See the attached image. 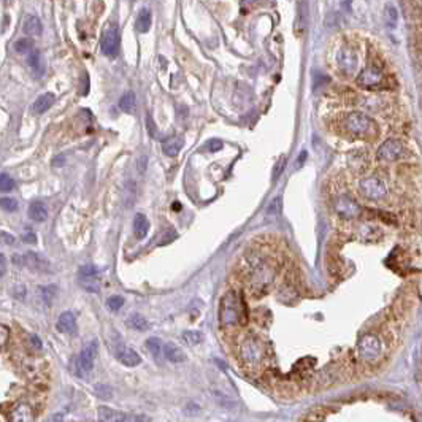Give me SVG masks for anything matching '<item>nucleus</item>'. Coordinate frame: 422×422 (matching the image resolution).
<instances>
[{
    "label": "nucleus",
    "instance_id": "nucleus-1",
    "mask_svg": "<svg viewBox=\"0 0 422 422\" xmlns=\"http://www.w3.org/2000/svg\"><path fill=\"white\" fill-rule=\"evenodd\" d=\"M246 322V306L235 290L227 292L219 303V324L224 329H232Z\"/></svg>",
    "mask_w": 422,
    "mask_h": 422
},
{
    "label": "nucleus",
    "instance_id": "nucleus-2",
    "mask_svg": "<svg viewBox=\"0 0 422 422\" xmlns=\"http://www.w3.org/2000/svg\"><path fill=\"white\" fill-rule=\"evenodd\" d=\"M343 127L349 135L362 140H375L379 135L378 124L361 111L349 113L343 121Z\"/></svg>",
    "mask_w": 422,
    "mask_h": 422
},
{
    "label": "nucleus",
    "instance_id": "nucleus-3",
    "mask_svg": "<svg viewBox=\"0 0 422 422\" xmlns=\"http://www.w3.org/2000/svg\"><path fill=\"white\" fill-rule=\"evenodd\" d=\"M238 354L241 362L248 368H257L265 362L267 346L261 338L256 335H248L240 342Z\"/></svg>",
    "mask_w": 422,
    "mask_h": 422
},
{
    "label": "nucleus",
    "instance_id": "nucleus-4",
    "mask_svg": "<svg viewBox=\"0 0 422 422\" xmlns=\"http://www.w3.org/2000/svg\"><path fill=\"white\" fill-rule=\"evenodd\" d=\"M95 357H97V340L91 342L89 345H86L83 348V351L79 352L78 359L75 362V373L79 378H88L91 375V371L94 368L95 364Z\"/></svg>",
    "mask_w": 422,
    "mask_h": 422
},
{
    "label": "nucleus",
    "instance_id": "nucleus-5",
    "mask_svg": "<svg viewBox=\"0 0 422 422\" xmlns=\"http://www.w3.org/2000/svg\"><path fill=\"white\" fill-rule=\"evenodd\" d=\"M361 194L368 200H383L387 196V186L379 176H365L359 183Z\"/></svg>",
    "mask_w": 422,
    "mask_h": 422
},
{
    "label": "nucleus",
    "instance_id": "nucleus-6",
    "mask_svg": "<svg viewBox=\"0 0 422 422\" xmlns=\"http://www.w3.org/2000/svg\"><path fill=\"white\" fill-rule=\"evenodd\" d=\"M381 351H383V345L376 335L365 333L359 338V342H357V352H359V355L365 361H376L381 355Z\"/></svg>",
    "mask_w": 422,
    "mask_h": 422
},
{
    "label": "nucleus",
    "instance_id": "nucleus-7",
    "mask_svg": "<svg viewBox=\"0 0 422 422\" xmlns=\"http://www.w3.org/2000/svg\"><path fill=\"white\" fill-rule=\"evenodd\" d=\"M119 29L115 23H110L108 27L103 30L102 38H100V50L108 57H116L119 53Z\"/></svg>",
    "mask_w": 422,
    "mask_h": 422
},
{
    "label": "nucleus",
    "instance_id": "nucleus-8",
    "mask_svg": "<svg viewBox=\"0 0 422 422\" xmlns=\"http://www.w3.org/2000/svg\"><path fill=\"white\" fill-rule=\"evenodd\" d=\"M338 69L345 76H351L357 70V64H359V54H357L355 48L346 45L336 54Z\"/></svg>",
    "mask_w": 422,
    "mask_h": 422
},
{
    "label": "nucleus",
    "instance_id": "nucleus-9",
    "mask_svg": "<svg viewBox=\"0 0 422 422\" xmlns=\"http://www.w3.org/2000/svg\"><path fill=\"white\" fill-rule=\"evenodd\" d=\"M405 154V148L400 140L397 138H389L386 140L376 151V159L379 162H395L402 159Z\"/></svg>",
    "mask_w": 422,
    "mask_h": 422
},
{
    "label": "nucleus",
    "instance_id": "nucleus-10",
    "mask_svg": "<svg viewBox=\"0 0 422 422\" xmlns=\"http://www.w3.org/2000/svg\"><path fill=\"white\" fill-rule=\"evenodd\" d=\"M78 280H79V286L83 287L85 290L91 292V294H97V292H100L99 270H97L95 267H92V265L81 267Z\"/></svg>",
    "mask_w": 422,
    "mask_h": 422
},
{
    "label": "nucleus",
    "instance_id": "nucleus-11",
    "mask_svg": "<svg viewBox=\"0 0 422 422\" xmlns=\"http://www.w3.org/2000/svg\"><path fill=\"white\" fill-rule=\"evenodd\" d=\"M384 78L383 75V69L379 67H375V66H370L365 67L359 76H357L355 79V83L359 88H364V89H373V88H378L379 83H381V79Z\"/></svg>",
    "mask_w": 422,
    "mask_h": 422
},
{
    "label": "nucleus",
    "instance_id": "nucleus-12",
    "mask_svg": "<svg viewBox=\"0 0 422 422\" xmlns=\"http://www.w3.org/2000/svg\"><path fill=\"white\" fill-rule=\"evenodd\" d=\"M335 211L346 219H354L359 216L361 213V206L354 199H351L349 196H340L335 200Z\"/></svg>",
    "mask_w": 422,
    "mask_h": 422
},
{
    "label": "nucleus",
    "instance_id": "nucleus-13",
    "mask_svg": "<svg viewBox=\"0 0 422 422\" xmlns=\"http://www.w3.org/2000/svg\"><path fill=\"white\" fill-rule=\"evenodd\" d=\"M23 264L30 268L32 271H38V273H48L51 271V264L46 261V259L34 251H27L23 256Z\"/></svg>",
    "mask_w": 422,
    "mask_h": 422
},
{
    "label": "nucleus",
    "instance_id": "nucleus-14",
    "mask_svg": "<svg viewBox=\"0 0 422 422\" xmlns=\"http://www.w3.org/2000/svg\"><path fill=\"white\" fill-rule=\"evenodd\" d=\"M115 354H116V359L125 367H137L143 361L141 355L137 351H134L132 348H129V346H122V345L116 346Z\"/></svg>",
    "mask_w": 422,
    "mask_h": 422
},
{
    "label": "nucleus",
    "instance_id": "nucleus-15",
    "mask_svg": "<svg viewBox=\"0 0 422 422\" xmlns=\"http://www.w3.org/2000/svg\"><path fill=\"white\" fill-rule=\"evenodd\" d=\"M11 422H34V410L27 403H18L11 411Z\"/></svg>",
    "mask_w": 422,
    "mask_h": 422
},
{
    "label": "nucleus",
    "instance_id": "nucleus-16",
    "mask_svg": "<svg viewBox=\"0 0 422 422\" xmlns=\"http://www.w3.org/2000/svg\"><path fill=\"white\" fill-rule=\"evenodd\" d=\"M308 24V7L305 2H300L297 7V14H296V24H294V32L297 37H302L306 30Z\"/></svg>",
    "mask_w": 422,
    "mask_h": 422
},
{
    "label": "nucleus",
    "instance_id": "nucleus-17",
    "mask_svg": "<svg viewBox=\"0 0 422 422\" xmlns=\"http://www.w3.org/2000/svg\"><path fill=\"white\" fill-rule=\"evenodd\" d=\"M125 416L127 414L118 410H113L110 407H99V410H97V419H99V422H122Z\"/></svg>",
    "mask_w": 422,
    "mask_h": 422
},
{
    "label": "nucleus",
    "instance_id": "nucleus-18",
    "mask_svg": "<svg viewBox=\"0 0 422 422\" xmlns=\"http://www.w3.org/2000/svg\"><path fill=\"white\" fill-rule=\"evenodd\" d=\"M184 146V140L181 137H170L162 143V151L168 157H176Z\"/></svg>",
    "mask_w": 422,
    "mask_h": 422
},
{
    "label": "nucleus",
    "instance_id": "nucleus-19",
    "mask_svg": "<svg viewBox=\"0 0 422 422\" xmlns=\"http://www.w3.org/2000/svg\"><path fill=\"white\" fill-rule=\"evenodd\" d=\"M164 355H165V359L172 364H183L186 361L184 351L180 346H176L175 343L164 345Z\"/></svg>",
    "mask_w": 422,
    "mask_h": 422
},
{
    "label": "nucleus",
    "instance_id": "nucleus-20",
    "mask_svg": "<svg viewBox=\"0 0 422 422\" xmlns=\"http://www.w3.org/2000/svg\"><path fill=\"white\" fill-rule=\"evenodd\" d=\"M56 327L59 332L62 333H73L75 329H76V321H75V316L70 313V311H64L59 319H57V324Z\"/></svg>",
    "mask_w": 422,
    "mask_h": 422
},
{
    "label": "nucleus",
    "instance_id": "nucleus-21",
    "mask_svg": "<svg viewBox=\"0 0 422 422\" xmlns=\"http://www.w3.org/2000/svg\"><path fill=\"white\" fill-rule=\"evenodd\" d=\"M56 102V95L53 92H45L41 94L38 99L35 100L34 103V111L37 113V115H43V113H46L48 110H50Z\"/></svg>",
    "mask_w": 422,
    "mask_h": 422
},
{
    "label": "nucleus",
    "instance_id": "nucleus-22",
    "mask_svg": "<svg viewBox=\"0 0 422 422\" xmlns=\"http://www.w3.org/2000/svg\"><path fill=\"white\" fill-rule=\"evenodd\" d=\"M23 30H24L26 35L38 37V35H41V32H43V24L37 16H27L26 21H24V26H23Z\"/></svg>",
    "mask_w": 422,
    "mask_h": 422
},
{
    "label": "nucleus",
    "instance_id": "nucleus-23",
    "mask_svg": "<svg viewBox=\"0 0 422 422\" xmlns=\"http://www.w3.org/2000/svg\"><path fill=\"white\" fill-rule=\"evenodd\" d=\"M134 232H135V237L138 240H143L146 235L150 232V221L146 218L143 213H138L135 215V219H134Z\"/></svg>",
    "mask_w": 422,
    "mask_h": 422
},
{
    "label": "nucleus",
    "instance_id": "nucleus-24",
    "mask_svg": "<svg viewBox=\"0 0 422 422\" xmlns=\"http://www.w3.org/2000/svg\"><path fill=\"white\" fill-rule=\"evenodd\" d=\"M29 218L35 222H43L48 219V208L41 202H34L29 206Z\"/></svg>",
    "mask_w": 422,
    "mask_h": 422
},
{
    "label": "nucleus",
    "instance_id": "nucleus-25",
    "mask_svg": "<svg viewBox=\"0 0 422 422\" xmlns=\"http://www.w3.org/2000/svg\"><path fill=\"white\" fill-rule=\"evenodd\" d=\"M151 23H153L151 11H150L148 8L140 10L138 18H137V30L141 32V34H146V32H148V30L151 29Z\"/></svg>",
    "mask_w": 422,
    "mask_h": 422
},
{
    "label": "nucleus",
    "instance_id": "nucleus-26",
    "mask_svg": "<svg viewBox=\"0 0 422 422\" xmlns=\"http://www.w3.org/2000/svg\"><path fill=\"white\" fill-rule=\"evenodd\" d=\"M119 108L124 111V113H129V115H132L137 108V97L132 91L125 92L121 99H119Z\"/></svg>",
    "mask_w": 422,
    "mask_h": 422
},
{
    "label": "nucleus",
    "instance_id": "nucleus-27",
    "mask_svg": "<svg viewBox=\"0 0 422 422\" xmlns=\"http://www.w3.org/2000/svg\"><path fill=\"white\" fill-rule=\"evenodd\" d=\"M146 348H148L150 354L154 357L156 361H160L162 354H164V343H162L160 338H156V336H151L146 340Z\"/></svg>",
    "mask_w": 422,
    "mask_h": 422
},
{
    "label": "nucleus",
    "instance_id": "nucleus-28",
    "mask_svg": "<svg viewBox=\"0 0 422 422\" xmlns=\"http://www.w3.org/2000/svg\"><path fill=\"white\" fill-rule=\"evenodd\" d=\"M35 50V43L32 38L29 37H24L21 40H18L14 43V51L18 53V54H24V56H29L32 51Z\"/></svg>",
    "mask_w": 422,
    "mask_h": 422
},
{
    "label": "nucleus",
    "instance_id": "nucleus-29",
    "mask_svg": "<svg viewBox=\"0 0 422 422\" xmlns=\"http://www.w3.org/2000/svg\"><path fill=\"white\" fill-rule=\"evenodd\" d=\"M127 326L134 330H146L148 329V321H146L141 314L134 313L127 318Z\"/></svg>",
    "mask_w": 422,
    "mask_h": 422
},
{
    "label": "nucleus",
    "instance_id": "nucleus-30",
    "mask_svg": "<svg viewBox=\"0 0 422 422\" xmlns=\"http://www.w3.org/2000/svg\"><path fill=\"white\" fill-rule=\"evenodd\" d=\"M183 340H184V343L189 345V346H197V345L202 343L203 336L199 330H186L183 333Z\"/></svg>",
    "mask_w": 422,
    "mask_h": 422
},
{
    "label": "nucleus",
    "instance_id": "nucleus-31",
    "mask_svg": "<svg viewBox=\"0 0 422 422\" xmlns=\"http://www.w3.org/2000/svg\"><path fill=\"white\" fill-rule=\"evenodd\" d=\"M27 62H29L30 69L34 70L35 73H41L43 72V69H41V57H40V53L37 50H34L27 56Z\"/></svg>",
    "mask_w": 422,
    "mask_h": 422
},
{
    "label": "nucleus",
    "instance_id": "nucleus-32",
    "mask_svg": "<svg viewBox=\"0 0 422 422\" xmlns=\"http://www.w3.org/2000/svg\"><path fill=\"white\" fill-rule=\"evenodd\" d=\"M384 14H386L387 26H389V27H395V26H397V19H398V11H397V8H395L394 5H386Z\"/></svg>",
    "mask_w": 422,
    "mask_h": 422
},
{
    "label": "nucleus",
    "instance_id": "nucleus-33",
    "mask_svg": "<svg viewBox=\"0 0 422 422\" xmlns=\"http://www.w3.org/2000/svg\"><path fill=\"white\" fill-rule=\"evenodd\" d=\"M14 189V180L7 175V173H0V192H10Z\"/></svg>",
    "mask_w": 422,
    "mask_h": 422
},
{
    "label": "nucleus",
    "instance_id": "nucleus-34",
    "mask_svg": "<svg viewBox=\"0 0 422 422\" xmlns=\"http://www.w3.org/2000/svg\"><path fill=\"white\" fill-rule=\"evenodd\" d=\"M122 306H124V299L121 296H113V297H110L107 300V308H108L110 311H113V313L119 311Z\"/></svg>",
    "mask_w": 422,
    "mask_h": 422
},
{
    "label": "nucleus",
    "instance_id": "nucleus-35",
    "mask_svg": "<svg viewBox=\"0 0 422 422\" xmlns=\"http://www.w3.org/2000/svg\"><path fill=\"white\" fill-rule=\"evenodd\" d=\"M267 216H278L281 213V197H275L267 206Z\"/></svg>",
    "mask_w": 422,
    "mask_h": 422
},
{
    "label": "nucleus",
    "instance_id": "nucleus-36",
    "mask_svg": "<svg viewBox=\"0 0 422 422\" xmlns=\"http://www.w3.org/2000/svg\"><path fill=\"white\" fill-rule=\"evenodd\" d=\"M0 208L8 211V213H13V211L18 209V202L11 197H2L0 199Z\"/></svg>",
    "mask_w": 422,
    "mask_h": 422
},
{
    "label": "nucleus",
    "instance_id": "nucleus-37",
    "mask_svg": "<svg viewBox=\"0 0 422 422\" xmlns=\"http://www.w3.org/2000/svg\"><path fill=\"white\" fill-rule=\"evenodd\" d=\"M398 83H397V79H395L394 75H384V78L381 79V83H379L378 88H381V89H395Z\"/></svg>",
    "mask_w": 422,
    "mask_h": 422
},
{
    "label": "nucleus",
    "instance_id": "nucleus-38",
    "mask_svg": "<svg viewBox=\"0 0 422 422\" xmlns=\"http://www.w3.org/2000/svg\"><path fill=\"white\" fill-rule=\"evenodd\" d=\"M38 299L43 302V305H50L51 299H53L51 289L50 287H38Z\"/></svg>",
    "mask_w": 422,
    "mask_h": 422
},
{
    "label": "nucleus",
    "instance_id": "nucleus-39",
    "mask_svg": "<svg viewBox=\"0 0 422 422\" xmlns=\"http://www.w3.org/2000/svg\"><path fill=\"white\" fill-rule=\"evenodd\" d=\"M205 148H206V151H209V153H218V151L222 150V141L218 140V138H213V140H209V141L205 144Z\"/></svg>",
    "mask_w": 422,
    "mask_h": 422
},
{
    "label": "nucleus",
    "instance_id": "nucleus-40",
    "mask_svg": "<svg viewBox=\"0 0 422 422\" xmlns=\"http://www.w3.org/2000/svg\"><path fill=\"white\" fill-rule=\"evenodd\" d=\"M10 340V329L4 324H0V348H4Z\"/></svg>",
    "mask_w": 422,
    "mask_h": 422
},
{
    "label": "nucleus",
    "instance_id": "nucleus-41",
    "mask_svg": "<svg viewBox=\"0 0 422 422\" xmlns=\"http://www.w3.org/2000/svg\"><path fill=\"white\" fill-rule=\"evenodd\" d=\"M95 392L99 394L102 398H110L113 395V391H111V387L107 386V384H100V386H97L95 387Z\"/></svg>",
    "mask_w": 422,
    "mask_h": 422
},
{
    "label": "nucleus",
    "instance_id": "nucleus-42",
    "mask_svg": "<svg viewBox=\"0 0 422 422\" xmlns=\"http://www.w3.org/2000/svg\"><path fill=\"white\" fill-rule=\"evenodd\" d=\"M284 167H286V157H281V159L278 160L277 167H275V170H273V180H278L280 175H281L283 170H284Z\"/></svg>",
    "mask_w": 422,
    "mask_h": 422
},
{
    "label": "nucleus",
    "instance_id": "nucleus-43",
    "mask_svg": "<svg viewBox=\"0 0 422 422\" xmlns=\"http://www.w3.org/2000/svg\"><path fill=\"white\" fill-rule=\"evenodd\" d=\"M13 294L18 300H24L26 299V286L24 284H16L13 289Z\"/></svg>",
    "mask_w": 422,
    "mask_h": 422
},
{
    "label": "nucleus",
    "instance_id": "nucleus-44",
    "mask_svg": "<svg viewBox=\"0 0 422 422\" xmlns=\"http://www.w3.org/2000/svg\"><path fill=\"white\" fill-rule=\"evenodd\" d=\"M122 422H150V417H146L143 414H129Z\"/></svg>",
    "mask_w": 422,
    "mask_h": 422
},
{
    "label": "nucleus",
    "instance_id": "nucleus-45",
    "mask_svg": "<svg viewBox=\"0 0 422 422\" xmlns=\"http://www.w3.org/2000/svg\"><path fill=\"white\" fill-rule=\"evenodd\" d=\"M0 241H2L4 245H7V246H11L16 243V238L8 232H0Z\"/></svg>",
    "mask_w": 422,
    "mask_h": 422
},
{
    "label": "nucleus",
    "instance_id": "nucleus-46",
    "mask_svg": "<svg viewBox=\"0 0 422 422\" xmlns=\"http://www.w3.org/2000/svg\"><path fill=\"white\" fill-rule=\"evenodd\" d=\"M146 124H148V132H150V135L154 138V137L157 135V131H156V125H154V121H153L151 115L146 116Z\"/></svg>",
    "mask_w": 422,
    "mask_h": 422
},
{
    "label": "nucleus",
    "instance_id": "nucleus-47",
    "mask_svg": "<svg viewBox=\"0 0 422 422\" xmlns=\"http://www.w3.org/2000/svg\"><path fill=\"white\" fill-rule=\"evenodd\" d=\"M23 240L27 243H37V235L34 232H26L23 234Z\"/></svg>",
    "mask_w": 422,
    "mask_h": 422
},
{
    "label": "nucleus",
    "instance_id": "nucleus-48",
    "mask_svg": "<svg viewBox=\"0 0 422 422\" xmlns=\"http://www.w3.org/2000/svg\"><path fill=\"white\" fill-rule=\"evenodd\" d=\"M30 343L34 345V348H37V349H41V346H43V345H41V340H40L35 333L30 335Z\"/></svg>",
    "mask_w": 422,
    "mask_h": 422
},
{
    "label": "nucleus",
    "instance_id": "nucleus-49",
    "mask_svg": "<svg viewBox=\"0 0 422 422\" xmlns=\"http://www.w3.org/2000/svg\"><path fill=\"white\" fill-rule=\"evenodd\" d=\"M5 271H7V261H5L4 254H0V277H4Z\"/></svg>",
    "mask_w": 422,
    "mask_h": 422
},
{
    "label": "nucleus",
    "instance_id": "nucleus-50",
    "mask_svg": "<svg viewBox=\"0 0 422 422\" xmlns=\"http://www.w3.org/2000/svg\"><path fill=\"white\" fill-rule=\"evenodd\" d=\"M64 162H66V159H64L62 156H59V157H56V159L53 160V165H54V167H60V165H64Z\"/></svg>",
    "mask_w": 422,
    "mask_h": 422
},
{
    "label": "nucleus",
    "instance_id": "nucleus-51",
    "mask_svg": "<svg viewBox=\"0 0 422 422\" xmlns=\"http://www.w3.org/2000/svg\"><path fill=\"white\" fill-rule=\"evenodd\" d=\"M62 419H64L62 414H54V416L50 419V422H62Z\"/></svg>",
    "mask_w": 422,
    "mask_h": 422
},
{
    "label": "nucleus",
    "instance_id": "nucleus-52",
    "mask_svg": "<svg viewBox=\"0 0 422 422\" xmlns=\"http://www.w3.org/2000/svg\"><path fill=\"white\" fill-rule=\"evenodd\" d=\"M305 159H306V153H302V154H300V159H299V165H297V167H302V165H303V160H305Z\"/></svg>",
    "mask_w": 422,
    "mask_h": 422
},
{
    "label": "nucleus",
    "instance_id": "nucleus-53",
    "mask_svg": "<svg viewBox=\"0 0 422 422\" xmlns=\"http://www.w3.org/2000/svg\"><path fill=\"white\" fill-rule=\"evenodd\" d=\"M181 206H180V203H173V209H180Z\"/></svg>",
    "mask_w": 422,
    "mask_h": 422
}]
</instances>
